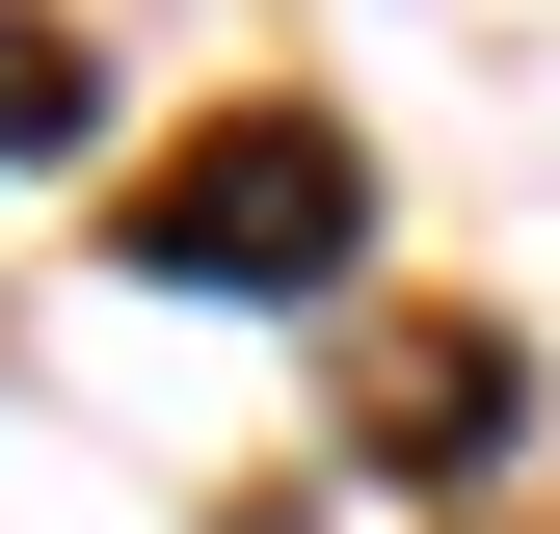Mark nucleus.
Listing matches in <instances>:
<instances>
[{"instance_id": "f257e3e1", "label": "nucleus", "mask_w": 560, "mask_h": 534, "mask_svg": "<svg viewBox=\"0 0 560 534\" xmlns=\"http://www.w3.org/2000/svg\"><path fill=\"white\" fill-rule=\"evenodd\" d=\"M347 241H374V187H347L320 107H241V134H187V161L133 187V267H161V294H320Z\"/></svg>"}, {"instance_id": "f03ea898", "label": "nucleus", "mask_w": 560, "mask_h": 534, "mask_svg": "<svg viewBox=\"0 0 560 534\" xmlns=\"http://www.w3.org/2000/svg\"><path fill=\"white\" fill-rule=\"evenodd\" d=\"M508 428H534V374H508V348H454V374H374V454H400V481H480Z\"/></svg>"}, {"instance_id": "7ed1b4c3", "label": "nucleus", "mask_w": 560, "mask_h": 534, "mask_svg": "<svg viewBox=\"0 0 560 534\" xmlns=\"http://www.w3.org/2000/svg\"><path fill=\"white\" fill-rule=\"evenodd\" d=\"M81 134H107V54L54 0H0V161H81Z\"/></svg>"}]
</instances>
